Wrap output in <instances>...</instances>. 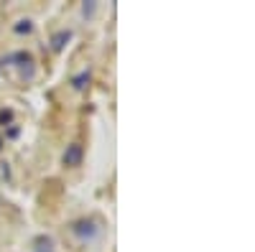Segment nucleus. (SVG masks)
Here are the masks:
<instances>
[{
    "label": "nucleus",
    "mask_w": 255,
    "mask_h": 252,
    "mask_svg": "<svg viewBox=\"0 0 255 252\" xmlns=\"http://www.w3.org/2000/svg\"><path fill=\"white\" fill-rule=\"evenodd\" d=\"M72 232H74L82 242H92V240H97V237H100L102 227H100L95 219H82V222H77V224L72 227Z\"/></svg>",
    "instance_id": "1"
},
{
    "label": "nucleus",
    "mask_w": 255,
    "mask_h": 252,
    "mask_svg": "<svg viewBox=\"0 0 255 252\" xmlns=\"http://www.w3.org/2000/svg\"><path fill=\"white\" fill-rule=\"evenodd\" d=\"M82 161V145H69V151L64 153V163L67 166H79Z\"/></svg>",
    "instance_id": "2"
},
{
    "label": "nucleus",
    "mask_w": 255,
    "mask_h": 252,
    "mask_svg": "<svg viewBox=\"0 0 255 252\" xmlns=\"http://www.w3.org/2000/svg\"><path fill=\"white\" fill-rule=\"evenodd\" d=\"M87 82H90V72H87V69H84L82 74H77V77L72 79V84H74V89H84V87H87Z\"/></svg>",
    "instance_id": "3"
},
{
    "label": "nucleus",
    "mask_w": 255,
    "mask_h": 252,
    "mask_svg": "<svg viewBox=\"0 0 255 252\" xmlns=\"http://www.w3.org/2000/svg\"><path fill=\"white\" fill-rule=\"evenodd\" d=\"M69 38H72V33H69V31H61L59 36H54V41H51V44H54V49L59 51V49L64 46V41H69Z\"/></svg>",
    "instance_id": "4"
}]
</instances>
